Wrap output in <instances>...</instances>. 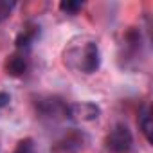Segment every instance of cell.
Returning a JSON list of instances; mask_svg holds the SVG:
<instances>
[{
	"label": "cell",
	"mask_w": 153,
	"mask_h": 153,
	"mask_svg": "<svg viewBox=\"0 0 153 153\" xmlns=\"http://www.w3.org/2000/svg\"><path fill=\"white\" fill-rule=\"evenodd\" d=\"M13 153H34V140L31 137H25V139L18 140V144L15 146Z\"/></svg>",
	"instance_id": "8"
},
{
	"label": "cell",
	"mask_w": 153,
	"mask_h": 153,
	"mask_svg": "<svg viewBox=\"0 0 153 153\" xmlns=\"http://www.w3.org/2000/svg\"><path fill=\"white\" fill-rule=\"evenodd\" d=\"M139 126H140V130H142V133H144L146 140H148V142H151V115H149V110H148V108L142 112L140 121H139Z\"/></svg>",
	"instance_id": "7"
},
{
	"label": "cell",
	"mask_w": 153,
	"mask_h": 153,
	"mask_svg": "<svg viewBox=\"0 0 153 153\" xmlns=\"http://www.w3.org/2000/svg\"><path fill=\"white\" fill-rule=\"evenodd\" d=\"M38 27L36 25H33V24H27L25 27H24V31L16 36V40H15V45H16V51H22V52H27L29 51V47H31V43L34 42V38L38 36Z\"/></svg>",
	"instance_id": "5"
},
{
	"label": "cell",
	"mask_w": 153,
	"mask_h": 153,
	"mask_svg": "<svg viewBox=\"0 0 153 153\" xmlns=\"http://www.w3.org/2000/svg\"><path fill=\"white\" fill-rule=\"evenodd\" d=\"M27 70V56L22 51H15L6 59V72L9 76H22Z\"/></svg>",
	"instance_id": "4"
},
{
	"label": "cell",
	"mask_w": 153,
	"mask_h": 153,
	"mask_svg": "<svg viewBox=\"0 0 153 153\" xmlns=\"http://www.w3.org/2000/svg\"><path fill=\"white\" fill-rule=\"evenodd\" d=\"M65 65L70 67L72 70L92 74L99 68L101 63V54L99 47L94 40H83L81 43H72L65 51Z\"/></svg>",
	"instance_id": "1"
},
{
	"label": "cell",
	"mask_w": 153,
	"mask_h": 153,
	"mask_svg": "<svg viewBox=\"0 0 153 153\" xmlns=\"http://www.w3.org/2000/svg\"><path fill=\"white\" fill-rule=\"evenodd\" d=\"M131 144H133V137L126 124L121 123L115 124L106 135V148L112 153H126L131 148Z\"/></svg>",
	"instance_id": "2"
},
{
	"label": "cell",
	"mask_w": 153,
	"mask_h": 153,
	"mask_svg": "<svg viewBox=\"0 0 153 153\" xmlns=\"http://www.w3.org/2000/svg\"><path fill=\"white\" fill-rule=\"evenodd\" d=\"M15 7V2H7V0H0V22L11 16V11Z\"/></svg>",
	"instance_id": "9"
},
{
	"label": "cell",
	"mask_w": 153,
	"mask_h": 153,
	"mask_svg": "<svg viewBox=\"0 0 153 153\" xmlns=\"http://www.w3.org/2000/svg\"><path fill=\"white\" fill-rule=\"evenodd\" d=\"M101 108L96 103L90 101H81V103H70L67 105V117L78 123H90L99 119Z\"/></svg>",
	"instance_id": "3"
},
{
	"label": "cell",
	"mask_w": 153,
	"mask_h": 153,
	"mask_svg": "<svg viewBox=\"0 0 153 153\" xmlns=\"http://www.w3.org/2000/svg\"><path fill=\"white\" fill-rule=\"evenodd\" d=\"M9 101H11L9 94H6V92H0V108L7 106V105H9Z\"/></svg>",
	"instance_id": "10"
},
{
	"label": "cell",
	"mask_w": 153,
	"mask_h": 153,
	"mask_svg": "<svg viewBox=\"0 0 153 153\" xmlns=\"http://www.w3.org/2000/svg\"><path fill=\"white\" fill-rule=\"evenodd\" d=\"M59 9L67 15H78L83 9V2L81 0H63L59 2Z\"/></svg>",
	"instance_id": "6"
}]
</instances>
